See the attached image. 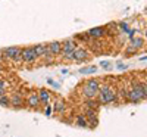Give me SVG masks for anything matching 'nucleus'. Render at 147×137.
<instances>
[{"label": "nucleus", "instance_id": "obj_14", "mask_svg": "<svg viewBox=\"0 0 147 137\" xmlns=\"http://www.w3.org/2000/svg\"><path fill=\"white\" fill-rule=\"evenodd\" d=\"M52 108H53V111L56 112V114H63V112L66 111V105H65L63 100H56Z\"/></svg>", "mask_w": 147, "mask_h": 137}, {"label": "nucleus", "instance_id": "obj_29", "mask_svg": "<svg viewBox=\"0 0 147 137\" xmlns=\"http://www.w3.org/2000/svg\"><path fill=\"white\" fill-rule=\"evenodd\" d=\"M49 84H52V85H55V87H57V89H59V84L56 81H53V80H49Z\"/></svg>", "mask_w": 147, "mask_h": 137}, {"label": "nucleus", "instance_id": "obj_4", "mask_svg": "<svg viewBox=\"0 0 147 137\" xmlns=\"http://www.w3.org/2000/svg\"><path fill=\"white\" fill-rule=\"evenodd\" d=\"M77 47H78V44L75 43L74 39L65 40V41H62V52H60V55H62L63 59H66V60H72V53Z\"/></svg>", "mask_w": 147, "mask_h": 137}, {"label": "nucleus", "instance_id": "obj_25", "mask_svg": "<svg viewBox=\"0 0 147 137\" xmlns=\"http://www.w3.org/2000/svg\"><path fill=\"white\" fill-rule=\"evenodd\" d=\"M141 87H143V92H144V94H146V97H147V81L141 83Z\"/></svg>", "mask_w": 147, "mask_h": 137}, {"label": "nucleus", "instance_id": "obj_30", "mask_svg": "<svg viewBox=\"0 0 147 137\" xmlns=\"http://www.w3.org/2000/svg\"><path fill=\"white\" fill-rule=\"evenodd\" d=\"M140 60H147V56H143V58H141Z\"/></svg>", "mask_w": 147, "mask_h": 137}, {"label": "nucleus", "instance_id": "obj_3", "mask_svg": "<svg viewBox=\"0 0 147 137\" xmlns=\"http://www.w3.org/2000/svg\"><path fill=\"white\" fill-rule=\"evenodd\" d=\"M127 97H128V100L132 102V103H140L143 99H146V94L143 92V87H141V83H134L132 87H131V90L127 92Z\"/></svg>", "mask_w": 147, "mask_h": 137}, {"label": "nucleus", "instance_id": "obj_32", "mask_svg": "<svg viewBox=\"0 0 147 137\" xmlns=\"http://www.w3.org/2000/svg\"><path fill=\"white\" fill-rule=\"evenodd\" d=\"M144 35H146V39H147V28H146V31H144Z\"/></svg>", "mask_w": 147, "mask_h": 137}, {"label": "nucleus", "instance_id": "obj_31", "mask_svg": "<svg viewBox=\"0 0 147 137\" xmlns=\"http://www.w3.org/2000/svg\"><path fill=\"white\" fill-rule=\"evenodd\" d=\"M3 59V56H2V50H0V60H2Z\"/></svg>", "mask_w": 147, "mask_h": 137}, {"label": "nucleus", "instance_id": "obj_28", "mask_svg": "<svg viewBox=\"0 0 147 137\" xmlns=\"http://www.w3.org/2000/svg\"><path fill=\"white\" fill-rule=\"evenodd\" d=\"M118 68H119V69H127L128 65H125V64H118Z\"/></svg>", "mask_w": 147, "mask_h": 137}, {"label": "nucleus", "instance_id": "obj_2", "mask_svg": "<svg viewBox=\"0 0 147 137\" xmlns=\"http://www.w3.org/2000/svg\"><path fill=\"white\" fill-rule=\"evenodd\" d=\"M99 89H100V83L97 80H88L85 81L82 89H81V93L85 99H94L99 93Z\"/></svg>", "mask_w": 147, "mask_h": 137}, {"label": "nucleus", "instance_id": "obj_23", "mask_svg": "<svg viewBox=\"0 0 147 137\" xmlns=\"http://www.w3.org/2000/svg\"><path fill=\"white\" fill-rule=\"evenodd\" d=\"M121 28L124 30V31H129V25L127 22H121Z\"/></svg>", "mask_w": 147, "mask_h": 137}, {"label": "nucleus", "instance_id": "obj_13", "mask_svg": "<svg viewBox=\"0 0 147 137\" xmlns=\"http://www.w3.org/2000/svg\"><path fill=\"white\" fill-rule=\"evenodd\" d=\"M144 44V40L141 39V37H134V39H131L129 41V46L134 49V50H138V49H141Z\"/></svg>", "mask_w": 147, "mask_h": 137}, {"label": "nucleus", "instance_id": "obj_11", "mask_svg": "<svg viewBox=\"0 0 147 137\" xmlns=\"http://www.w3.org/2000/svg\"><path fill=\"white\" fill-rule=\"evenodd\" d=\"M10 106H13L16 109L24 108V99H22V94L21 93H13V94L10 96Z\"/></svg>", "mask_w": 147, "mask_h": 137}, {"label": "nucleus", "instance_id": "obj_27", "mask_svg": "<svg viewBox=\"0 0 147 137\" xmlns=\"http://www.w3.org/2000/svg\"><path fill=\"white\" fill-rule=\"evenodd\" d=\"M119 96H121V97H127V92H125V89H121V90H119Z\"/></svg>", "mask_w": 147, "mask_h": 137}, {"label": "nucleus", "instance_id": "obj_15", "mask_svg": "<svg viewBox=\"0 0 147 137\" xmlns=\"http://www.w3.org/2000/svg\"><path fill=\"white\" fill-rule=\"evenodd\" d=\"M34 47V50H35V53H37V56L38 58H41V56H44L49 50H47V44H35V46H32Z\"/></svg>", "mask_w": 147, "mask_h": 137}, {"label": "nucleus", "instance_id": "obj_7", "mask_svg": "<svg viewBox=\"0 0 147 137\" xmlns=\"http://www.w3.org/2000/svg\"><path fill=\"white\" fill-rule=\"evenodd\" d=\"M87 34H88V37L91 40H102L103 37L106 35V28H103V27H94V28L88 30Z\"/></svg>", "mask_w": 147, "mask_h": 137}, {"label": "nucleus", "instance_id": "obj_1", "mask_svg": "<svg viewBox=\"0 0 147 137\" xmlns=\"http://www.w3.org/2000/svg\"><path fill=\"white\" fill-rule=\"evenodd\" d=\"M97 96H99V103H103V105H109V103L116 102V97H118L116 96V92L110 85H107V84H105L103 87H100Z\"/></svg>", "mask_w": 147, "mask_h": 137}, {"label": "nucleus", "instance_id": "obj_18", "mask_svg": "<svg viewBox=\"0 0 147 137\" xmlns=\"http://www.w3.org/2000/svg\"><path fill=\"white\" fill-rule=\"evenodd\" d=\"M0 106H2V108H9L10 106V97L7 94L0 96Z\"/></svg>", "mask_w": 147, "mask_h": 137}, {"label": "nucleus", "instance_id": "obj_20", "mask_svg": "<svg viewBox=\"0 0 147 137\" xmlns=\"http://www.w3.org/2000/svg\"><path fill=\"white\" fill-rule=\"evenodd\" d=\"M97 106H99V102H96L94 99H87V100H85V108L97 109Z\"/></svg>", "mask_w": 147, "mask_h": 137}, {"label": "nucleus", "instance_id": "obj_19", "mask_svg": "<svg viewBox=\"0 0 147 137\" xmlns=\"http://www.w3.org/2000/svg\"><path fill=\"white\" fill-rule=\"evenodd\" d=\"M75 39H77V40H81V41H84V43H90V41H91V39L88 37V34H87V33L77 34V35H75Z\"/></svg>", "mask_w": 147, "mask_h": 137}, {"label": "nucleus", "instance_id": "obj_6", "mask_svg": "<svg viewBox=\"0 0 147 137\" xmlns=\"http://www.w3.org/2000/svg\"><path fill=\"white\" fill-rule=\"evenodd\" d=\"M88 58H90V53L84 47H77L72 53V60H77V62H87Z\"/></svg>", "mask_w": 147, "mask_h": 137}, {"label": "nucleus", "instance_id": "obj_12", "mask_svg": "<svg viewBox=\"0 0 147 137\" xmlns=\"http://www.w3.org/2000/svg\"><path fill=\"white\" fill-rule=\"evenodd\" d=\"M38 99H40V102H41V105H47V103H50V99H52V94H50V92L49 90H46V89H40L38 92Z\"/></svg>", "mask_w": 147, "mask_h": 137}, {"label": "nucleus", "instance_id": "obj_22", "mask_svg": "<svg viewBox=\"0 0 147 137\" xmlns=\"http://www.w3.org/2000/svg\"><path fill=\"white\" fill-rule=\"evenodd\" d=\"M52 111H53V108L47 103V105H46V115H47V117H50V115H52Z\"/></svg>", "mask_w": 147, "mask_h": 137}, {"label": "nucleus", "instance_id": "obj_10", "mask_svg": "<svg viewBox=\"0 0 147 137\" xmlns=\"http://www.w3.org/2000/svg\"><path fill=\"white\" fill-rule=\"evenodd\" d=\"M47 50L49 53H52L55 58L60 55V52H62V41H50L47 44Z\"/></svg>", "mask_w": 147, "mask_h": 137}, {"label": "nucleus", "instance_id": "obj_9", "mask_svg": "<svg viewBox=\"0 0 147 137\" xmlns=\"http://www.w3.org/2000/svg\"><path fill=\"white\" fill-rule=\"evenodd\" d=\"M19 50H21V47H18V46H9V47L2 49V56H3V59H13Z\"/></svg>", "mask_w": 147, "mask_h": 137}, {"label": "nucleus", "instance_id": "obj_5", "mask_svg": "<svg viewBox=\"0 0 147 137\" xmlns=\"http://www.w3.org/2000/svg\"><path fill=\"white\" fill-rule=\"evenodd\" d=\"M37 59H38V56H37L32 46L22 49V62H25V64H34Z\"/></svg>", "mask_w": 147, "mask_h": 137}, {"label": "nucleus", "instance_id": "obj_33", "mask_svg": "<svg viewBox=\"0 0 147 137\" xmlns=\"http://www.w3.org/2000/svg\"><path fill=\"white\" fill-rule=\"evenodd\" d=\"M3 71V68H2V65H0V72H2Z\"/></svg>", "mask_w": 147, "mask_h": 137}, {"label": "nucleus", "instance_id": "obj_21", "mask_svg": "<svg viewBox=\"0 0 147 137\" xmlns=\"http://www.w3.org/2000/svg\"><path fill=\"white\" fill-rule=\"evenodd\" d=\"M12 60H13V62H16V64H21V62H22V49H21V50L15 55V58L13 59H12Z\"/></svg>", "mask_w": 147, "mask_h": 137}, {"label": "nucleus", "instance_id": "obj_17", "mask_svg": "<svg viewBox=\"0 0 147 137\" xmlns=\"http://www.w3.org/2000/svg\"><path fill=\"white\" fill-rule=\"evenodd\" d=\"M96 71H97V66H94V65H90V66L81 68V69H80V74H82V75H88V74H94Z\"/></svg>", "mask_w": 147, "mask_h": 137}, {"label": "nucleus", "instance_id": "obj_8", "mask_svg": "<svg viewBox=\"0 0 147 137\" xmlns=\"http://www.w3.org/2000/svg\"><path fill=\"white\" fill-rule=\"evenodd\" d=\"M27 105L32 109H38L41 106V102H40V99H38V93H35V92H31L27 97Z\"/></svg>", "mask_w": 147, "mask_h": 137}, {"label": "nucleus", "instance_id": "obj_16", "mask_svg": "<svg viewBox=\"0 0 147 137\" xmlns=\"http://www.w3.org/2000/svg\"><path fill=\"white\" fill-rule=\"evenodd\" d=\"M75 124L78 127H82V128H87L88 127V119L85 115H78L77 119H75Z\"/></svg>", "mask_w": 147, "mask_h": 137}, {"label": "nucleus", "instance_id": "obj_26", "mask_svg": "<svg viewBox=\"0 0 147 137\" xmlns=\"http://www.w3.org/2000/svg\"><path fill=\"white\" fill-rule=\"evenodd\" d=\"M102 68H105V69H109L110 68V64H109V62H102Z\"/></svg>", "mask_w": 147, "mask_h": 137}, {"label": "nucleus", "instance_id": "obj_24", "mask_svg": "<svg viewBox=\"0 0 147 137\" xmlns=\"http://www.w3.org/2000/svg\"><path fill=\"white\" fill-rule=\"evenodd\" d=\"M6 87H7L6 81L5 80H0V90H6Z\"/></svg>", "mask_w": 147, "mask_h": 137}]
</instances>
